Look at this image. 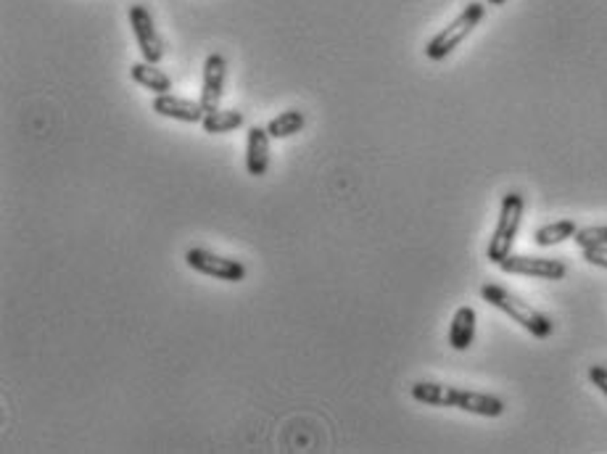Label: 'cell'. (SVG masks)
I'll return each instance as SVG.
<instances>
[{"label":"cell","mask_w":607,"mask_h":454,"mask_svg":"<svg viewBox=\"0 0 607 454\" xmlns=\"http://www.w3.org/2000/svg\"><path fill=\"white\" fill-rule=\"evenodd\" d=\"M486 16V5L484 3H470V5H465L462 8V13L449 24V27H444L428 45H425V56L430 59V61H444L478 24H481V19Z\"/></svg>","instance_id":"4"},{"label":"cell","mask_w":607,"mask_h":454,"mask_svg":"<svg viewBox=\"0 0 607 454\" xmlns=\"http://www.w3.org/2000/svg\"><path fill=\"white\" fill-rule=\"evenodd\" d=\"M497 267L505 275H525V278H539V280H563L568 275L565 262H560V259H544V256L509 254Z\"/></svg>","instance_id":"7"},{"label":"cell","mask_w":607,"mask_h":454,"mask_svg":"<svg viewBox=\"0 0 607 454\" xmlns=\"http://www.w3.org/2000/svg\"><path fill=\"white\" fill-rule=\"evenodd\" d=\"M151 109L159 114V116H167V119H177V121H188V124H201L203 112L201 101H191V98H180V96H172V93H162L154 98Z\"/></svg>","instance_id":"9"},{"label":"cell","mask_w":607,"mask_h":454,"mask_svg":"<svg viewBox=\"0 0 607 454\" xmlns=\"http://www.w3.org/2000/svg\"><path fill=\"white\" fill-rule=\"evenodd\" d=\"M481 299L486 304L497 307L500 312H505L509 320H515L520 328H525L533 339H549L555 333V323L547 315H541L539 309H533L531 304H525L523 299H517L515 294H509L497 283H486L481 288Z\"/></svg>","instance_id":"2"},{"label":"cell","mask_w":607,"mask_h":454,"mask_svg":"<svg viewBox=\"0 0 607 454\" xmlns=\"http://www.w3.org/2000/svg\"><path fill=\"white\" fill-rule=\"evenodd\" d=\"M185 264L201 275H209L214 280H225V283H240L246 280V264L230 256H219L211 254L206 248H188L185 251Z\"/></svg>","instance_id":"5"},{"label":"cell","mask_w":607,"mask_h":454,"mask_svg":"<svg viewBox=\"0 0 607 454\" xmlns=\"http://www.w3.org/2000/svg\"><path fill=\"white\" fill-rule=\"evenodd\" d=\"M486 3H489V5H505L507 0H486Z\"/></svg>","instance_id":"19"},{"label":"cell","mask_w":607,"mask_h":454,"mask_svg":"<svg viewBox=\"0 0 607 454\" xmlns=\"http://www.w3.org/2000/svg\"><path fill=\"white\" fill-rule=\"evenodd\" d=\"M581 254H584V259H587L589 264H595V267H603V270H607V246H603V243L581 246Z\"/></svg>","instance_id":"17"},{"label":"cell","mask_w":607,"mask_h":454,"mask_svg":"<svg viewBox=\"0 0 607 454\" xmlns=\"http://www.w3.org/2000/svg\"><path fill=\"white\" fill-rule=\"evenodd\" d=\"M412 399L428 407H454L470 415L481 418H500L505 412V402L494 394H481V391H468L446 383H430L420 380L412 386Z\"/></svg>","instance_id":"1"},{"label":"cell","mask_w":607,"mask_h":454,"mask_svg":"<svg viewBox=\"0 0 607 454\" xmlns=\"http://www.w3.org/2000/svg\"><path fill=\"white\" fill-rule=\"evenodd\" d=\"M476 309L473 307H460L452 317V325H449V343L454 351H468L476 340Z\"/></svg>","instance_id":"11"},{"label":"cell","mask_w":607,"mask_h":454,"mask_svg":"<svg viewBox=\"0 0 607 454\" xmlns=\"http://www.w3.org/2000/svg\"><path fill=\"white\" fill-rule=\"evenodd\" d=\"M523 212H525V199L517 191L505 193L502 207H500V220H497L494 235H492L489 248H486V259L492 264H500L502 259L512 254V243L517 238L520 223H523Z\"/></svg>","instance_id":"3"},{"label":"cell","mask_w":607,"mask_h":454,"mask_svg":"<svg viewBox=\"0 0 607 454\" xmlns=\"http://www.w3.org/2000/svg\"><path fill=\"white\" fill-rule=\"evenodd\" d=\"M130 27L135 32L143 61L159 64L164 59V40H162V35L154 24V16L146 5H130Z\"/></svg>","instance_id":"6"},{"label":"cell","mask_w":607,"mask_h":454,"mask_svg":"<svg viewBox=\"0 0 607 454\" xmlns=\"http://www.w3.org/2000/svg\"><path fill=\"white\" fill-rule=\"evenodd\" d=\"M304 124H306V116L299 109H288V112L278 114L270 124H267V132L270 137L275 140H286V137H294L296 132H302Z\"/></svg>","instance_id":"14"},{"label":"cell","mask_w":607,"mask_h":454,"mask_svg":"<svg viewBox=\"0 0 607 454\" xmlns=\"http://www.w3.org/2000/svg\"><path fill=\"white\" fill-rule=\"evenodd\" d=\"M576 246H592V243H603L607 246V225H592V227H581L576 235H573Z\"/></svg>","instance_id":"16"},{"label":"cell","mask_w":607,"mask_h":454,"mask_svg":"<svg viewBox=\"0 0 607 454\" xmlns=\"http://www.w3.org/2000/svg\"><path fill=\"white\" fill-rule=\"evenodd\" d=\"M270 132L267 127H251L246 135V169L251 177H264L270 169Z\"/></svg>","instance_id":"10"},{"label":"cell","mask_w":607,"mask_h":454,"mask_svg":"<svg viewBox=\"0 0 607 454\" xmlns=\"http://www.w3.org/2000/svg\"><path fill=\"white\" fill-rule=\"evenodd\" d=\"M130 77H132L140 88H146V90H151V93H156V96H162V93H169V90H172V80H169V74H167V72H162L156 64H148V61H138V64H132V67H130Z\"/></svg>","instance_id":"12"},{"label":"cell","mask_w":607,"mask_h":454,"mask_svg":"<svg viewBox=\"0 0 607 454\" xmlns=\"http://www.w3.org/2000/svg\"><path fill=\"white\" fill-rule=\"evenodd\" d=\"M589 380H592V386H597L603 394L607 396V367L605 364H592L589 367Z\"/></svg>","instance_id":"18"},{"label":"cell","mask_w":607,"mask_h":454,"mask_svg":"<svg viewBox=\"0 0 607 454\" xmlns=\"http://www.w3.org/2000/svg\"><path fill=\"white\" fill-rule=\"evenodd\" d=\"M579 232V227L573 220H560V223H552V225L539 227L533 232V243L541 246V248H549V246H557L568 238H573Z\"/></svg>","instance_id":"15"},{"label":"cell","mask_w":607,"mask_h":454,"mask_svg":"<svg viewBox=\"0 0 607 454\" xmlns=\"http://www.w3.org/2000/svg\"><path fill=\"white\" fill-rule=\"evenodd\" d=\"M225 77H227V61L222 53H209L206 64H203V85H201V106L203 112H219V101H222V88H225Z\"/></svg>","instance_id":"8"},{"label":"cell","mask_w":607,"mask_h":454,"mask_svg":"<svg viewBox=\"0 0 607 454\" xmlns=\"http://www.w3.org/2000/svg\"><path fill=\"white\" fill-rule=\"evenodd\" d=\"M243 121H246V116H243V112H238V109H230V112H211L203 116L201 127L203 132H209V135H225V132H235L238 127H243Z\"/></svg>","instance_id":"13"}]
</instances>
